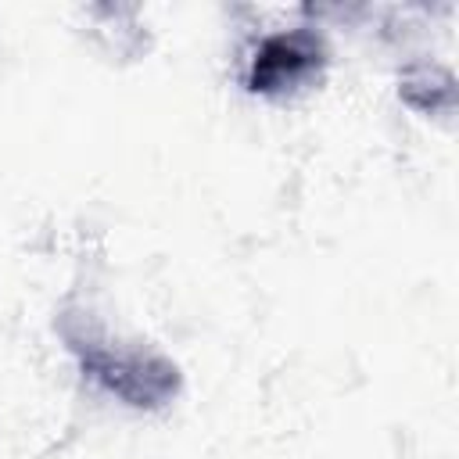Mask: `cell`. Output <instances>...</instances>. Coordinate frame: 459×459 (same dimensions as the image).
Masks as SVG:
<instances>
[{
	"mask_svg": "<svg viewBox=\"0 0 459 459\" xmlns=\"http://www.w3.org/2000/svg\"><path fill=\"white\" fill-rule=\"evenodd\" d=\"M57 330L68 351L79 359L82 373L133 409H161L183 387L179 366L169 355L143 344H118V341L111 344L90 312H79V316L65 312L57 319Z\"/></svg>",
	"mask_w": 459,
	"mask_h": 459,
	"instance_id": "1",
	"label": "cell"
},
{
	"mask_svg": "<svg viewBox=\"0 0 459 459\" xmlns=\"http://www.w3.org/2000/svg\"><path fill=\"white\" fill-rule=\"evenodd\" d=\"M326 61H330L326 39L312 25L265 32L247 57L244 90L255 97H269V100L298 97L323 79Z\"/></svg>",
	"mask_w": 459,
	"mask_h": 459,
	"instance_id": "2",
	"label": "cell"
},
{
	"mask_svg": "<svg viewBox=\"0 0 459 459\" xmlns=\"http://www.w3.org/2000/svg\"><path fill=\"white\" fill-rule=\"evenodd\" d=\"M398 97L420 115H452L459 104V86L445 65L409 61L398 75Z\"/></svg>",
	"mask_w": 459,
	"mask_h": 459,
	"instance_id": "3",
	"label": "cell"
}]
</instances>
